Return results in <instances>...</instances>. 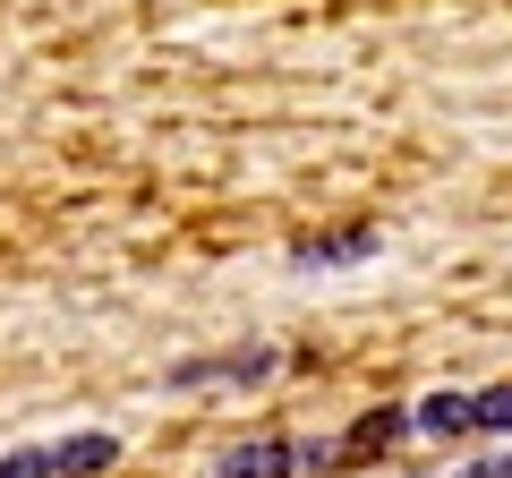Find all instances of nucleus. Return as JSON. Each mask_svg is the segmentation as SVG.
<instances>
[{"mask_svg": "<svg viewBox=\"0 0 512 478\" xmlns=\"http://www.w3.org/2000/svg\"><path fill=\"white\" fill-rule=\"evenodd\" d=\"M111 461H120V436H103V427H94V436H60V444H52V478H103Z\"/></svg>", "mask_w": 512, "mask_h": 478, "instance_id": "obj_2", "label": "nucleus"}, {"mask_svg": "<svg viewBox=\"0 0 512 478\" xmlns=\"http://www.w3.org/2000/svg\"><path fill=\"white\" fill-rule=\"evenodd\" d=\"M274 376V350H231V359H188L171 368V393H197V385H265Z\"/></svg>", "mask_w": 512, "mask_h": 478, "instance_id": "obj_1", "label": "nucleus"}, {"mask_svg": "<svg viewBox=\"0 0 512 478\" xmlns=\"http://www.w3.org/2000/svg\"><path fill=\"white\" fill-rule=\"evenodd\" d=\"M410 427H427V436H470V427H478L470 419V393H427Z\"/></svg>", "mask_w": 512, "mask_h": 478, "instance_id": "obj_5", "label": "nucleus"}, {"mask_svg": "<svg viewBox=\"0 0 512 478\" xmlns=\"http://www.w3.org/2000/svg\"><path fill=\"white\" fill-rule=\"evenodd\" d=\"M402 427H410V410H367V419H359V427L342 436V453H350V444H393Z\"/></svg>", "mask_w": 512, "mask_h": 478, "instance_id": "obj_7", "label": "nucleus"}, {"mask_svg": "<svg viewBox=\"0 0 512 478\" xmlns=\"http://www.w3.org/2000/svg\"><path fill=\"white\" fill-rule=\"evenodd\" d=\"M470 419L487 427V436H512V385H487V393H470Z\"/></svg>", "mask_w": 512, "mask_h": 478, "instance_id": "obj_6", "label": "nucleus"}, {"mask_svg": "<svg viewBox=\"0 0 512 478\" xmlns=\"http://www.w3.org/2000/svg\"><path fill=\"white\" fill-rule=\"evenodd\" d=\"M222 478H291V444L282 436H248L222 453Z\"/></svg>", "mask_w": 512, "mask_h": 478, "instance_id": "obj_3", "label": "nucleus"}, {"mask_svg": "<svg viewBox=\"0 0 512 478\" xmlns=\"http://www.w3.org/2000/svg\"><path fill=\"white\" fill-rule=\"evenodd\" d=\"M461 478H512V453H504V461H470Z\"/></svg>", "mask_w": 512, "mask_h": 478, "instance_id": "obj_9", "label": "nucleus"}, {"mask_svg": "<svg viewBox=\"0 0 512 478\" xmlns=\"http://www.w3.org/2000/svg\"><path fill=\"white\" fill-rule=\"evenodd\" d=\"M291 257L308 265V274H316V265H359V257H376V231H333V239H299Z\"/></svg>", "mask_w": 512, "mask_h": 478, "instance_id": "obj_4", "label": "nucleus"}, {"mask_svg": "<svg viewBox=\"0 0 512 478\" xmlns=\"http://www.w3.org/2000/svg\"><path fill=\"white\" fill-rule=\"evenodd\" d=\"M0 478H52V444H26V453H0Z\"/></svg>", "mask_w": 512, "mask_h": 478, "instance_id": "obj_8", "label": "nucleus"}]
</instances>
